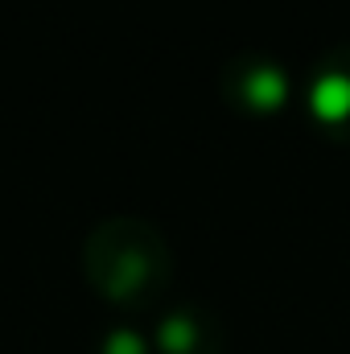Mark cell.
Wrapping results in <instances>:
<instances>
[{"instance_id":"obj_1","label":"cell","mask_w":350,"mask_h":354,"mask_svg":"<svg viewBox=\"0 0 350 354\" xmlns=\"http://www.w3.org/2000/svg\"><path fill=\"white\" fill-rule=\"evenodd\" d=\"M313 115L326 124H338L350 115V79L347 75H322L313 83Z\"/></svg>"},{"instance_id":"obj_2","label":"cell","mask_w":350,"mask_h":354,"mask_svg":"<svg viewBox=\"0 0 350 354\" xmlns=\"http://www.w3.org/2000/svg\"><path fill=\"white\" fill-rule=\"evenodd\" d=\"M248 95H252L260 107H276V103L284 99V79H280V75H272V71H260V75H252Z\"/></svg>"},{"instance_id":"obj_3","label":"cell","mask_w":350,"mask_h":354,"mask_svg":"<svg viewBox=\"0 0 350 354\" xmlns=\"http://www.w3.org/2000/svg\"><path fill=\"white\" fill-rule=\"evenodd\" d=\"M190 338H194V330H190L185 322H177V326H169V330H165V346H169V351L190 346Z\"/></svg>"},{"instance_id":"obj_4","label":"cell","mask_w":350,"mask_h":354,"mask_svg":"<svg viewBox=\"0 0 350 354\" xmlns=\"http://www.w3.org/2000/svg\"><path fill=\"white\" fill-rule=\"evenodd\" d=\"M107 354H140V342L132 338V334H116L111 338V351Z\"/></svg>"}]
</instances>
